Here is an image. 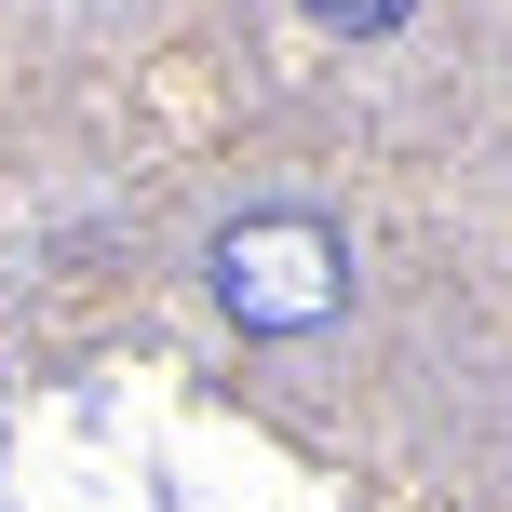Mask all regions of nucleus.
<instances>
[{"label": "nucleus", "instance_id": "obj_1", "mask_svg": "<svg viewBox=\"0 0 512 512\" xmlns=\"http://www.w3.org/2000/svg\"><path fill=\"white\" fill-rule=\"evenodd\" d=\"M216 297H230L243 337H310L351 297V256H337L324 216H243V230L216 243Z\"/></svg>", "mask_w": 512, "mask_h": 512}, {"label": "nucleus", "instance_id": "obj_2", "mask_svg": "<svg viewBox=\"0 0 512 512\" xmlns=\"http://www.w3.org/2000/svg\"><path fill=\"white\" fill-rule=\"evenodd\" d=\"M310 14H324V27H351V41H378V27H405L418 0H310Z\"/></svg>", "mask_w": 512, "mask_h": 512}]
</instances>
